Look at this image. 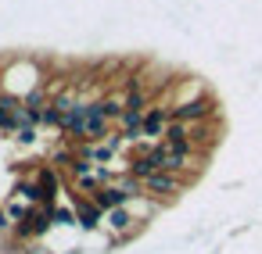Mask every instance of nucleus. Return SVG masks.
I'll return each instance as SVG.
<instances>
[{
  "instance_id": "f257e3e1",
  "label": "nucleus",
  "mask_w": 262,
  "mask_h": 254,
  "mask_svg": "<svg viewBox=\"0 0 262 254\" xmlns=\"http://www.w3.org/2000/svg\"><path fill=\"white\" fill-rule=\"evenodd\" d=\"M4 83H0V93H11V97H26V93H33V90H40V83H43V72H40V65L33 61V58H26V61H15L11 68H4V75H0Z\"/></svg>"
},
{
  "instance_id": "f03ea898",
  "label": "nucleus",
  "mask_w": 262,
  "mask_h": 254,
  "mask_svg": "<svg viewBox=\"0 0 262 254\" xmlns=\"http://www.w3.org/2000/svg\"><path fill=\"white\" fill-rule=\"evenodd\" d=\"M172 118L183 122V125L212 122V118H219V97H215V93H201V97H194V100H187V104H176V108H172Z\"/></svg>"
},
{
  "instance_id": "7ed1b4c3",
  "label": "nucleus",
  "mask_w": 262,
  "mask_h": 254,
  "mask_svg": "<svg viewBox=\"0 0 262 254\" xmlns=\"http://www.w3.org/2000/svg\"><path fill=\"white\" fill-rule=\"evenodd\" d=\"M194 179H183V175H169V172H155V175H147L144 179V193L147 197H155V200H176L187 186H190Z\"/></svg>"
},
{
  "instance_id": "20e7f679",
  "label": "nucleus",
  "mask_w": 262,
  "mask_h": 254,
  "mask_svg": "<svg viewBox=\"0 0 262 254\" xmlns=\"http://www.w3.org/2000/svg\"><path fill=\"white\" fill-rule=\"evenodd\" d=\"M101 225H104V211H101L94 200H79V204H76V229L97 233Z\"/></svg>"
},
{
  "instance_id": "39448f33",
  "label": "nucleus",
  "mask_w": 262,
  "mask_h": 254,
  "mask_svg": "<svg viewBox=\"0 0 262 254\" xmlns=\"http://www.w3.org/2000/svg\"><path fill=\"white\" fill-rule=\"evenodd\" d=\"M90 200H94L101 211H115V208H126V204H129V197H126L122 190H115V186H101L97 193H90Z\"/></svg>"
},
{
  "instance_id": "423d86ee",
  "label": "nucleus",
  "mask_w": 262,
  "mask_h": 254,
  "mask_svg": "<svg viewBox=\"0 0 262 254\" xmlns=\"http://www.w3.org/2000/svg\"><path fill=\"white\" fill-rule=\"evenodd\" d=\"M115 190H122V193H126L129 200H133V197H144V183H140L137 175H129V172L115 179Z\"/></svg>"
},
{
  "instance_id": "0eeeda50",
  "label": "nucleus",
  "mask_w": 262,
  "mask_h": 254,
  "mask_svg": "<svg viewBox=\"0 0 262 254\" xmlns=\"http://www.w3.org/2000/svg\"><path fill=\"white\" fill-rule=\"evenodd\" d=\"M51 222L61 225V229H72L76 225V211L72 208H51Z\"/></svg>"
},
{
  "instance_id": "6e6552de",
  "label": "nucleus",
  "mask_w": 262,
  "mask_h": 254,
  "mask_svg": "<svg viewBox=\"0 0 262 254\" xmlns=\"http://www.w3.org/2000/svg\"><path fill=\"white\" fill-rule=\"evenodd\" d=\"M61 118H65V115H61L54 104H47V108H43V125H54V129H61Z\"/></svg>"
},
{
  "instance_id": "1a4fd4ad",
  "label": "nucleus",
  "mask_w": 262,
  "mask_h": 254,
  "mask_svg": "<svg viewBox=\"0 0 262 254\" xmlns=\"http://www.w3.org/2000/svg\"><path fill=\"white\" fill-rule=\"evenodd\" d=\"M15 140H18V143H36V125H22V129L15 133Z\"/></svg>"
}]
</instances>
